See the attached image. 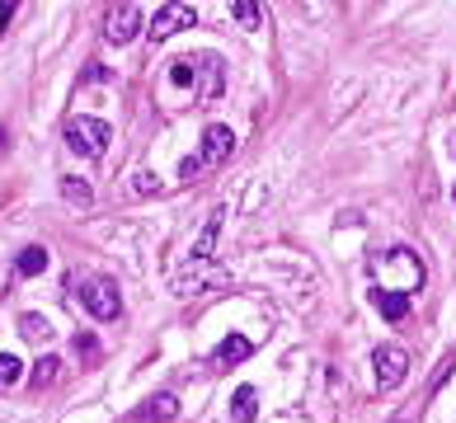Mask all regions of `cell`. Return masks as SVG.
<instances>
[{
    "mask_svg": "<svg viewBox=\"0 0 456 423\" xmlns=\"http://www.w3.org/2000/svg\"><path fill=\"white\" fill-rule=\"evenodd\" d=\"M372 273H377L381 291H396V297H414V291L423 287V259L414 250H386L381 259H372Z\"/></svg>",
    "mask_w": 456,
    "mask_h": 423,
    "instance_id": "1",
    "label": "cell"
},
{
    "mask_svg": "<svg viewBox=\"0 0 456 423\" xmlns=\"http://www.w3.org/2000/svg\"><path fill=\"white\" fill-rule=\"evenodd\" d=\"M231 151H236V132L226 123H212L207 132H203V146L193 156H184V165H179V174L184 179H198L203 170H217V165H226L231 160Z\"/></svg>",
    "mask_w": 456,
    "mask_h": 423,
    "instance_id": "2",
    "label": "cell"
},
{
    "mask_svg": "<svg viewBox=\"0 0 456 423\" xmlns=\"http://www.w3.org/2000/svg\"><path fill=\"white\" fill-rule=\"evenodd\" d=\"M108 123L104 118H71L67 123V146L76 156H90V160H100L108 151Z\"/></svg>",
    "mask_w": 456,
    "mask_h": 423,
    "instance_id": "3",
    "label": "cell"
},
{
    "mask_svg": "<svg viewBox=\"0 0 456 423\" xmlns=\"http://www.w3.org/2000/svg\"><path fill=\"white\" fill-rule=\"evenodd\" d=\"M372 377H377V390H396L404 377H410V353L400 344H381L372 353Z\"/></svg>",
    "mask_w": 456,
    "mask_h": 423,
    "instance_id": "4",
    "label": "cell"
},
{
    "mask_svg": "<svg viewBox=\"0 0 456 423\" xmlns=\"http://www.w3.org/2000/svg\"><path fill=\"white\" fill-rule=\"evenodd\" d=\"M80 301L90 306L94 320H118L123 315V297H118V287H113L108 278H90L85 287H80Z\"/></svg>",
    "mask_w": 456,
    "mask_h": 423,
    "instance_id": "5",
    "label": "cell"
},
{
    "mask_svg": "<svg viewBox=\"0 0 456 423\" xmlns=\"http://www.w3.org/2000/svg\"><path fill=\"white\" fill-rule=\"evenodd\" d=\"M188 24H198V10H193V5H160L156 20L146 28H151V43H165V38L179 34V28H188Z\"/></svg>",
    "mask_w": 456,
    "mask_h": 423,
    "instance_id": "6",
    "label": "cell"
},
{
    "mask_svg": "<svg viewBox=\"0 0 456 423\" xmlns=\"http://www.w3.org/2000/svg\"><path fill=\"white\" fill-rule=\"evenodd\" d=\"M141 34V10L137 5H113L104 14V38L108 43H132Z\"/></svg>",
    "mask_w": 456,
    "mask_h": 423,
    "instance_id": "7",
    "label": "cell"
},
{
    "mask_svg": "<svg viewBox=\"0 0 456 423\" xmlns=\"http://www.w3.org/2000/svg\"><path fill=\"white\" fill-rule=\"evenodd\" d=\"M250 353H254L250 339L245 334H231V339H221V344H217V363L221 367H236V363H245Z\"/></svg>",
    "mask_w": 456,
    "mask_h": 423,
    "instance_id": "8",
    "label": "cell"
},
{
    "mask_svg": "<svg viewBox=\"0 0 456 423\" xmlns=\"http://www.w3.org/2000/svg\"><path fill=\"white\" fill-rule=\"evenodd\" d=\"M372 301H377V311L390 320V324H400L404 315H410V297H396V291H372Z\"/></svg>",
    "mask_w": 456,
    "mask_h": 423,
    "instance_id": "9",
    "label": "cell"
},
{
    "mask_svg": "<svg viewBox=\"0 0 456 423\" xmlns=\"http://www.w3.org/2000/svg\"><path fill=\"white\" fill-rule=\"evenodd\" d=\"M231 414H236V423H254V414H259V390L254 386H240L231 395Z\"/></svg>",
    "mask_w": 456,
    "mask_h": 423,
    "instance_id": "10",
    "label": "cell"
},
{
    "mask_svg": "<svg viewBox=\"0 0 456 423\" xmlns=\"http://www.w3.org/2000/svg\"><path fill=\"white\" fill-rule=\"evenodd\" d=\"M217 231H221V212H212L203 235H198V245H193V259H212V250H217Z\"/></svg>",
    "mask_w": 456,
    "mask_h": 423,
    "instance_id": "11",
    "label": "cell"
},
{
    "mask_svg": "<svg viewBox=\"0 0 456 423\" xmlns=\"http://www.w3.org/2000/svg\"><path fill=\"white\" fill-rule=\"evenodd\" d=\"M20 334L28 339V344H47V339H52V324L28 311V315H20Z\"/></svg>",
    "mask_w": 456,
    "mask_h": 423,
    "instance_id": "12",
    "label": "cell"
},
{
    "mask_svg": "<svg viewBox=\"0 0 456 423\" xmlns=\"http://www.w3.org/2000/svg\"><path fill=\"white\" fill-rule=\"evenodd\" d=\"M61 198H67L71 207H80V212H85V207L94 203V193H90V184H85V179H61Z\"/></svg>",
    "mask_w": 456,
    "mask_h": 423,
    "instance_id": "13",
    "label": "cell"
},
{
    "mask_svg": "<svg viewBox=\"0 0 456 423\" xmlns=\"http://www.w3.org/2000/svg\"><path fill=\"white\" fill-rule=\"evenodd\" d=\"M14 268H20V278H34V273L47 268V250H43V245H28V250L20 254V264H14Z\"/></svg>",
    "mask_w": 456,
    "mask_h": 423,
    "instance_id": "14",
    "label": "cell"
},
{
    "mask_svg": "<svg viewBox=\"0 0 456 423\" xmlns=\"http://www.w3.org/2000/svg\"><path fill=\"white\" fill-rule=\"evenodd\" d=\"M57 371H61V357L47 353V357H38V367L28 371V381H34V390H38V386H52V381H57Z\"/></svg>",
    "mask_w": 456,
    "mask_h": 423,
    "instance_id": "15",
    "label": "cell"
},
{
    "mask_svg": "<svg viewBox=\"0 0 456 423\" xmlns=\"http://www.w3.org/2000/svg\"><path fill=\"white\" fill-rule=\"evenodd\" d=\"M179 414V400L174 395H156L151 404H146V419H174Z\"/></svg>",
    "mask_w": 456,
    "mask_h": 423,
    "instance_id": "16",
    "label": "cell"
},
{
    "mask_svg": "<svg viewBox=\"0 0 456 423\" xmlns=\"http://www.w3.org/2000/svg\"><path fill=\"white\" fill-rule=\"evenodd\" d=\"M231 14H236V20L245 24V28H254L259 20H264V10H259V5H250V0H236V5H231Z\"/></svg>",
    "mask_w": 456,
    "mask_h": 423,
    "instance_id": "17",
    "label": "cell"
},
{
    "mask_svg": "<svg viewBox=\"0 0 456 423\" xmlns=\"http://www.w3.org/2000/svg\"><path fill=\"white\" fill-rule=\"evenodd\" d=\"M14 381H20V357L0 353V386H14Z\"/></svg>",
    "mask_w": 456,
    "mask_h": 423,
    "instance_id": "18",
    "label": "cell"
},
{
    "mask_svg": "<svg viewBox=\"0 0 456 423\" xmlns=\"http://www.w3.org/2000/svg\"><path fill=\"white\" fill-rule=\"evenodd\" d=\"M137 193H156V179L151 174H137Z\"/></svg>",
    "mask_w": 456,
    "mask_h": 423,
    "instance_id": "19",
    "label": "cell"
},
{
    "mask_svg": "<svg viewBox=\"0 0 456 423\" xmlns=\"http://www.w3.org/2000/svg\"><path fill=\"white\" fill-rule=\"evenodd\" d=\"M0 151H5V132H0Z\"/></svg>",
    "mask_w": 456,
    "mask_h": 423,
    "instance_id": "20",
    "label": "cell"
}]
</instances>
